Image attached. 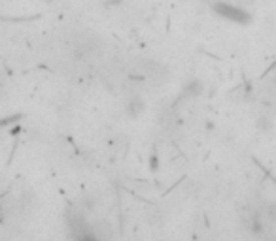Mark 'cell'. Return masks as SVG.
<instances>
[{"label":"cell","instance_id":"1","mask_svg":"<svg viewBox=\"0 0 276 241\" xmlns=\"http://www.w3.org/2000/svg\"><path fill=\"white\" fill-rule=\"evenodd\" d=\"M212 12H214L216 16L238 24H248L252 21V16H250L246 10L238 8V6H233V4H229V2H223V0H214V2H212Z\"/></svg>","mask_w":276,"mask_h":241},{"label":"cell","instance_id":"3","mask_svg":"<svg viewBox=\"0 0 276 241\" xmlns=\"http://www.w3.org/2000/svg\"><path fill=\"white\" fill-rule=\"evenodd\" d=\"M204 2H210V4H212V2H214V0H204Z\"/></svg>","mask_w":276,"mask_h":241},{"label":"cell","instance_id":"2","mask_svg":"<svg viewBox=\"0 0 276 241\" xmlns=\"http://www.w3.org/2000/svg\"><path fill=\"white\" fill-rule=\"evenodd\" d=\"M267 215H268V218H270L272 222H276V204L268 206V208H267Z\"/></svg>","mask_w":276,"mask_h":241}]
</instances>
